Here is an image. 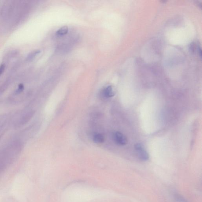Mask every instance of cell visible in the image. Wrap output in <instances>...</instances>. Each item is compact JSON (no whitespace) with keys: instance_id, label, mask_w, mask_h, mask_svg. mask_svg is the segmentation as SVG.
<instances>
[{"instance_id":"cell-1","label":"cell","mask_w":202,"mask_h":202,"mask_svg":"<svg viewBox=\"0 0 202 202\" xmlns=\"http://www.w3.org/2000/svg\"><path fill=\"white\" fill-rule=\"evenodd\" d=\"M134 147L135 149L137 151L138 155L141 160L146 161L149 159V155L141 144H136L135 145Z\"/></svg>"},{"instance_id":"cell-7","label":"cell","mask_w":202,"mask_h":202,"mask_svg":"<svg viewBox=\"0 0 202 202\" xmlns=\"http://www.w3.org/2000/svg\"><path fill=\"white\" fill-rule=\"evenodd\" d=\"M24 86L22 84H19V86H18V87L17 90H16V94H19V93L22 92L24 91Z\"/></svg>"},{"instance_id":"cell-4","label":"cell","mask_w":202,"mask_h":202,"mask_svg":"<svg viewBox=\"0 0 202 202\" xmlns=\"http://www.w3.org/2000/svg\"><path fill=\"white\" fill-rule=\"evenodd\" d=\"M93 141L96 143H102L105 141L104 136L102 134H95L93 138Z\"/></svg>"},{"instance_id":"cell-8","label":"cell","mask_w":202,"mask_h":202,"mask_svg":"<svg viewBox=\"0 0 202 202\" xmlns=\"http://www.w3.org/2000/svg\"><path fill=\"white\" fill-rule=\"evenodd\" d=\"M6 66L4 64H2L0 66V76L4 72Z\"/></svg>"},{"instance_id":"cell-9","label":"cell","mask_w":202,"mask_h":202,"mask_svg":"<svg viewBox=\"0 0 202 202\" xmlns=\"http://www.w3.org/2000/svg\"><path fill=\"white\" fill-rule=\"evenodd\" d=\"M177 199L180 202H187L186 200L183 199V197H180V196H177Z\"/></svg>"},{"instance_id":"cell-3","label":"cell","mask_w":202,"mask_h":202,"mask_svg":"<svg viewBox=\"0 0 202 202\" xmlns=\"http://www.w3.org/2000/svg\"><path fill=\"white\" fill-rule=\"evenodd\" d=\"M103 94L104 96L107 98L112 97L115 94L113 87L111 86H109L105 88L104 90Z\"/></svg>"},{"instance_id":"cell-2","label":"cell","mask_w":202,"mask_h":202,"mask_svg":"<svg viewBox=\"0 0 202 202\" xmlns=\"http://www.w3.org/2000/svg\"><path fill=\"white\" fill-rule=\"evenodd\" d=\"M113 140L116 144L119 145H124L127 143L126 137L121 133L117 131L113 134Z\"/></svg>"},{"instance_id":"cell-6","label":"cell","mask_w":202,"mask_h":202,"mask_svg":"<svg viewBox=\"0 0 202 202\" xmlns=\"http://www.w3.org/2000/svg\"><path fill=\"white\" fill-rule=\"evenodd\" d=\"M68 31V27L66 26L61 27L56 32V34L59 36H63L66 34Z\"/></svg>"},{"instance_id":"cell-5","label":"cell","mask_w":202,"mask_h":202,"mask_svg":"<svg viewBox=\"0 0 202 202\" xmlns=\"http://www.w3.org/2000/svg\"><path fill=\"white\" fill-rule=\"evenodd\" d=\"M40 50H35L32 51L31 53H29L27 56L26 60L28 61H30L34 59L36 56L40 53Z\"/></svg>"}]
</instances>
